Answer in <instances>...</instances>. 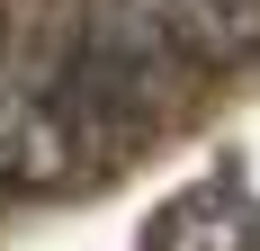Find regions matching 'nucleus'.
Masks as SVG:
<instances>
[{"mask_svg": "<svg viewBox=\"0 0 260 251\" xmlns=\"http://www.w3.org/2000/svg\"><path fill=\"white\" fill-rule=\"evenodd\" d=\"M72 36H81V9H36L0 36V179L9 189H54L90 152Z\"/></svg>", "mask_w": 260, "mask_h": 251, "instance_id": "obj_1", "label": "nucleus"}, {"mask_svg": "<svg viewBox=\"0 0 260 251\" xmlns=\"http://www.w3.org/2000/svg\"><path fill=\"white\" fill-rule=\"evenodd\" d=\"M180 9V36L198 63H242L260 54V0H171Z\"/></svg>", "mask_w": 260, "mask_h": 251, "instance_id": "obj_2", "label": "nucleus"}]
</instances>
